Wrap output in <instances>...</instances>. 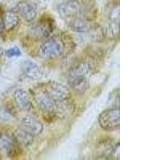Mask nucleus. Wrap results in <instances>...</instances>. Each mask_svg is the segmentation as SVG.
<instances>
[{"label": "nucleus", "instance_id": "nucleus-1", "mask_svg": "<svg viewBox=\"0 0 160 160\" xmlns=\"http://www.w3.org/2000/svg\"><path fill=\"white\" fill-rule=\"evenodd\" d=\"M90 71V66L87 63H80L70 70L68 76L70 86L78 92H85L88 88V75Z\"/></svg>", "mask_w": 160, "mask_h": 160}, {"label": "nucleus", "instance_id": "nucleus-2", "mask_svg": "<svg viewBox=\"0 0 160 160\" xmlns=\"http://www.w3.org/2000/svg\"><path fill=\"white\" fill-rule=\"evenodd\" d=\"M65 51V42L59 36H53L47 39L40 46L39 54L45 58H57Z\"/></svg>", "mask_w": 160, "mask_h": 160}, {"label": "nucleus", "instance_id": "nucleus-3", "mask_svg": "<svg viewBox=\"0 0 160 160\" xmlns=\"http://www.w3.org/2000/svg\"><path fill=\"white\" fill-rule=\"evenodd\" d=\"M98 123L105 131H115L120 126V110L113 108L106 110L98 116Z\"/></svg>", "mask_w": 160, "mask_h": 160}, {"label": "nucleus", "instance_id": "nucleus-4", "mask_svg": "<svg viewBox=\"0 0 160 160\" xmlns=\"http://www.w3.org/2000/svg\"><path fill=\"white\" fill-rule=\"evenodd\" d=\"M44 91L55 102L59 100L70 98L71 91L68 87L55 81H51L46 85Z\"/></svg>", "mask_w": 160, "mask_h": 160}, {"label": "nucleus", "instance_id": "nucleus-5", "mask_svg": "<svg viewBox=\"0 0 160 160\" xmlns=\"http://www.w3.org/2000/svg\"><path fill=\"white\" fill-rule=\"evenodd\" d=\"M58 12L64 19H70L77 16L82 11V3L78 0H69L58 6Z\"/></svg>", "mask_w": 160, "mask_h": 160}, {"label": "nucleus", "instance_id": "nucleus-6", "mask_svg": "<svg viewBox=\"0 0 160 160\" xmlns=\"http://www.w3.org/2000/svg\"><path fill=\"white\" fill-rule=\"evenodd\" d=\"M19 144L17 143L14 138L7 134L0 135V151L5 153L11 158L19 154Z\"/></svg>", "mask_w": 160, "mask_h": 160}, {"label": "nucleus", "instance_id": "nucleus-7", "mask_svg": "<svg viewBox=\"0 0 160 160\" xmlns=\"http://www.w3.org/2000/svg\"><path fill=\"white\" fill-rule=\"evenodd\" d=\"M75 111V103L70 98L56 101L53 111V115L59 118H65L74 114Z\"/></svg>", "mask_w": 160, "mask_h": 160}, {"label": "nucleus", "instance_id": "nucleus-8", "mask_svg": "<svg viewBox=\"0 0 160 160\" xmlns=\"http://www.w3.org/2000/svg\"><path fill=\"white\" fill-rule=\"evenodd\" d=\"M20 128L25 130L34 137L38 136L43 130V125L39 120L34 115H26L21 121Z\"/></svg>", "mask_w": 160, "mask_h": 160}, {"label": "nucleus", "instance_id": "nucleus-9", "mask_svg": "<svg viewBox=\"0 0 160 160\" xmlns=\"http://www.w3.org/2000/svg\"><path fill=\"white\" fill-rule=\"evenodd\" d=\"M34 98L39 108L43 112L53 114L55 102L43 90H38L34 92Z\"/></svg>", "mask_w": 160, "mask_h": 160}, {"label": "nucleus", "instance_id": "nucleus-10", "mask_svg": "<svg viewBox=\"0 0 160 160\" xmlns=\"http://www.w3.org/2000/svg\"><path fill=\"white\" fill-rule=\"evenodd\" d=\"M21 71L27 78L32 80H38L44 75V71L42 68L30 60H25L22 62Z\"/></svg>", "mask_w": 160, "mask_h": 160}, {"label": "nucleus", "instance_id": "nucleus-11", "mask_svg": "<svg viewBox=\"0 0 160 160\" xmlns=\"http://www.w3.org/2000/svg\"><path fill=\"white\" fill-rule=\"evenodd\" d=\"M15 11L28 22H32L37 16L36 7L33 3L25 1L17 3Z\"/></svg>", "mask_w": 160, "mask_h": 160}, {"label": "nucleus", "instance_id": "nucleus-12", "mask_svg": "<svg viewBox=\"0 0 160 160\" xmlns=\"http://www.w3.org/2000/svg\"><path fill=\"white\" fill-rule=\"evenodd\" d=\"M54 22L51 18H43L32 28L35 35L38 38H48L53 31Z\"/></svg>", "mask_w": 160, "mask_h": 160}, {"label": "nucleus", "instance_id": "nucleus-13", "mask_svg": "<svg viewBox=\"0 0 160 160\" xmlns=\"http://www.w3.org/2000/svg\"><path fill=\"white\" fill-rule=\"evenodd\" d=\"M14 99L17 106L24 111H30L32 110L33 104L31 98L27 91L23 89H18L14 93Z\"/></svg>", "mask_w": 160, "mask_h": 160}, {"label": "nucleus", "instance_id": "nucleus-14", "mask_svg": "<svg viewBox=\"0 0 160 160\" xmlns=\"http://www.w3.org/2000/svg\"><path fill=\"white\" fill-rule=\"evenodd\" d=\"M90 20L74 17L68 21V27L71 31L77 33H88L93 26Z\"/></svg>", "mask_w": 160, "mask_h": 160}, {"label": "nucleus", "instance_id": "nucleus-15", "mask_svg": "<svg viewBox=\"0 0 160 160\" xmlns=\"http://www.w3.org/2000/svg\"><path fill=\"white\" fill-rule=\"evenodd\" d=\"M2 27L7 31H12L19 23V17L15 11H8L5 12L2 20Z\"/></svg>", "mask_w": 160, "mask_h": 160}, {"label": "nucleus", "instance_id": "nucleus-16", "mask_svg": "<svg viewBox=\"0 0 160 160\" xmlns=\"http://www.w3.org/2000/svg\"><path fill=\"white\" fill-rule=\"evenodd\" d=\"M13 138L16 141L17 143L19 144L20 146H25V147H28V146L32 144L33 141H34V136L20 127L14 132Z\"/></svg>", "mask_w": 160, "mask_h": 160}, {"label": "nucleus", "instance_id": "nucleus-17", "mask_svg": "<svg viewBox=\"0 0 160 160\" xmlns=\"http://www.w3.org/2000/svg\"><path fill=\"white\" fill-rule=\"evenodd\" d=\"M116 148L114 144L111 141H102L101 143L98 146V151L99 152V155L101 157H108L115 152V150Z\"/></svg>", "mask_w": 160, "mask_h": 160}, {"label": "nucleus", "instance_id": "nucleus-18", "mask_svg": "<svg viewBox=\"0 0 160 160\" xmlns=\"http://www.w3.org/2000/svg\"><path fill=\"white\" fill-rule=\"evenodd\" d=\"M119 35V23L118 21H112L108 24L105 29V35L111 38H115Z\"/></svg>", "mask_w": 160, "mask_h": 160}, {"label": "nucleus", "instance_id": "nucleus-19", "mask_svg": "<svg viewBox=\"0 0 160 160\" xmlns=\"http://www.w3.org/2000/svg\"><path fill=\"white\" fill-rule=\"evenodd\" d=\"M88 33L91 34V36L95 41H101V40L103 39L104 37H106L105 29L102 28L101 26L95 23L93 24L91 31Z\"/></svg>", "mask_w": 160, "mask_h": 160}, {"label": "nucleus", "instance_id": "nucleus-20", "mask_svg": "<svg viewBox=\"0 0 160 160\" xmlns=\"http://www.w3.org/2000/svg\"><path fill=\"white\" fill-rule=\"evenodd\" d=\"M5 55L7 57L9 58H13V57H19L20 55H22V51L18 47L15 46L12 48H9L5 51Z\"/></svg>", "mask_w": 160, "mask_h": 160}, {"label": "nucleus", "instance_id": "nucleus-21", "mask_svg": "<svg viewBox=\"0 0 160 160\" xmlns=\"http://www.w3.org/2000/svg\"><path fill=\"white\" fill-rule=\"evenodd\" d=\"M1 72H2V69H1V67H0V75H1Z\"/></svg>", "mask_w": 160, "mask_h": 160}, {"label": "nucleus", "instance_id": "nucleus-22", "mask_svg": "<svg viewBox=\"0 0 160 160\" xmlns=\"http://www.w3.org/2000/svg\"><path fill=\"white\" fill-rule=\"evenodd\" d=\"M1 22H1V20H0V28H1Z\"/></svg>", "mask_w": 160, "mask_h": 160}]
</instances>
